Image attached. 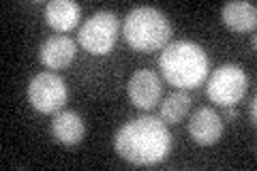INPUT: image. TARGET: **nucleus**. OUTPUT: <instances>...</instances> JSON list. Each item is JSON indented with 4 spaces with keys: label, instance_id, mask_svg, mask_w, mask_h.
<instances>
[{
    "label": "nucleus",
    "instance_id": "f257e3e1",
    "mask_svg": "<svg viewBox=\"0 0 257 171\" xmlns=\"http://www.w3.org/2000/svg\"><path fill=\"white\" fill-rule=\"evenodd\" d=\"M172 148V135L165 122L155 116H140L116 133V152L131 165L161 162Z\"/></svg>",
    "mask_w": 257,
    "mask_h": 171
},
{
    "label": "nucleus",
    "instance_id": "f03ea898",
    "mask_svg": "<svg viewBox=\"0 0 257 171\" xmlns=\"http://www.w3.org/2000/svg\"><path fill=\"white\" fill-rule=\"evenodd\" d=\"M159 67L172 86L180 90H193L202 86L208 75V56L193 41H174L163 47Z\"/></svg>",
    "mask_w": 257,
    "mask_h": 171
},
{
    "label": "nucleus",
    "instance_id": "7ed1b4c3",
    "mask_svg": "<svg viewBox=\"0 0 257 171\" xmlns=\"http://www.w3.org/2000/svg\"><path fill=\"white\" fill-rule=\"evenodd\" d=\"M172 37V26L161 11L152 7H138L126 15L124 39L138 52H157Z\"/></svg>",
    "mask_w": 257,
    "mask_h": 171
},
{
    "label": "nucleus",
    "instance_id": "20e7f679",
    "mask_svg": "<svg viewBox=\"0 0 257 171\" xmlns=\"http://www.w3.org/2000/svg\"><path fill=\"white\" fill-rule=\"evenodd\" d=\"M246 92V75L238 64H223L208 79V96L221 107H234Z\"/></svg>",
    "mask_w": 257,
    "mask_h": 171
},
{
    "label": "nucleus",
    "instance_id": "39448f33",
    "mask_svg": "<svg viewBox=\"0 0 257 171\" xmlns=\"http://www.w3.org/2000/svg\"><path fill=\"white\" fill-rule=\"evenodd\" d=\"M118 39V18L114 13L99 11L88 20L79 30V43L86 52L103 56L111 52Z\"/></svg>",
    "mask_w": 257,
    "mask_h": 171
},
{
    "label": "nucleus",
    "instance_id": "423d86ee",
    "mask_svg": "<svg viewBox=\"0 0 257 171\" xmlns=\"http://www.w3.org/2000/svg\"><path fill=\"white\" fill-rule=\"evenodd\" d=\"M28 101L37 111L56 113L67 103V86L56 73H39L28 86Z\"/></svg>",
    "mask_w": 257,
    "mask_h": 171
},
{
    "label": "nucleus",
    "instance_id": "0eeeda50",
    "mask_svg": "<svg viewBox=\"0 0 257 171\" xmlns=\"http://www.w3.org/2000/svg\"><path fill=\"white\" fill-rule=\"evenodd\" d=\"M128 99L135 107L140 109H152L161 101V79L157 73L142 69L133 73V77L128 79Z\"/></svg>",
    "mask_w": 257,
    "mask_h": 171
},
{
    "label": "nucleus",
    "instance_id": "6e6552de",
    "mask_svg": "<svg viewBox=\"0 0 257 171\" xmlns=\"http://www.w3.org/2000/svg\"><path fill=\"white\" fill-rule=\"evenodd\" d=\"M189 133L199 145H212L223 135V120L212 107L197 109L189 120Z\"/></svg>",
    "mask_w": 257,
    "mask_h": 171
},
{
    "label": "nucleus",
    "instance_id": "1a4fd4ad",
    "mask_svg": "<svg viewBox=\"0 0 257 171\" xmlns=\"http://www.w3.org/2000/svg\"><path fill=\"white\" fill-rule=\"evenodd\" d=\"M75 56V41L62 35L50 37L39 47V58L47 69H64Z\"/></svg>",
    "mask_w": 257,
    "mask_h": 171
},
{
    "label": "nucleus",
    "instance_id": "9d476101",
    "mask_svg": "<svg viewBox=\"0 0 257 171\" xmlns=\"http://www.w3.org/2000/svg\"><path fill=\"white\" fill-rule=\"evenodd\" d=\"M79 15H82V9L79 5L71 3V0H52L45 7V20L54 30L67 32L71 28L77 26Z\"/></svg>",
    "mask_w": 257,
    "mask_h": 171
},
{
    "label": "nucleus",
    "instance_id": "9b49d317",
    "mask_svg": "<svg viewBox=\"0 0 257 171\" xmlns=\"http://www.w3.org/2000/svg\"><path fill=\"white\" fill-rule=\"evenodd\" d=\"M84 131H86L84 120L75 111H58L52 122V133L56 137V141H60L64 145L79 143L84 137Z\"/></svg>",
    "mask_w": 257,
    "mask_h": 171
},
{
    "label": "nucleus",
    "instance_id": "f8f14e48",
    "mask_svg": "<svg viewBox=\"0 0 257 171\" xmlns=\"http://www.w3.org/2000/svg\"><path fill=\"white\" fill-rule=\"evenodd\" d=\"M225 26L236 32H248L257 24V9L251 3H227L223 7Z\"/></svg>",
    "mask_w": 257,
    "mask_h": 171
},
{
    "label": "nucleus",
    "instance_id": "ddd939ff",
    "mask_svg": "<svg viewBox=\"0 0 257 171\" xmlns=\"http://www.w3.org/2000/svg\"><path fill=\"white\" fill-rule=\"evenodd\" d=\"M191 109V96L182 90H176L170 96H165L163 105H161V120L167 124H176L180 122Z\"/></svg>",
    "mask_w": 257,
    "mask_h": 171
},
{
    "label": "nucleus",
    "instance_id": "4468645a",
    "mask_svg": "<svg viewBox=\"0 0 257 171\" xmlns=\"http://www.w3.org/2000/svg\"><path fill=\"white\" fill-rule=\"evenodd\" d=\"M225 116H227V120H234L238 116V111L234 107H225Z\"/></svg>",
    "mask_w": 257,
    "mask_h": 171
},
{
    "label": "nucleus",
    "instance_id": "2eb2a0df",
    "mask_svg": "<svg viewBox=\"0 0 257 171\" xmlns=\"http://www.w3.org/2000/svg\"><path fill=\"white\" fill-rule=\"evenodd\" d=\"M255 99H251V122H255Z\"/></svg>",
    "mask_w": 257,
    "mask_h": 171
}]
</instances>
